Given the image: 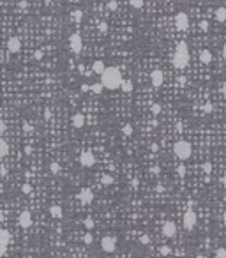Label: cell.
<instances>
[{"mask_svg": "<svg viewBox=\"0 0 226 258\" xmlns=\"http://www.w3.org/2000/svg\"><path fill=\"white\" fill-rule=\"evenodd\" d=\"M122 73H120V69L118 67H106L103 74H101V83L104 85V88H108V90H117V88H120L122 87Z\"/></svg>", "mask_w": 226, "mask_h": 258, "instance_id": "cell-1", "label": "cell"}, {"mask_svg": "<svg viewBox=\"0 0 226 258\" xmlns=\"http://www.w3.org/2000/svg\"><path fill=\"white\" fill-rule=\"evenodd\" d=\"M189 60H191V51H189V44L185 41H178V44L175 46V53H173V66L175 69H185L189 66Z\"/></svg>", "mask_w": 226, "mask_h": 258, "instance_id": "cell-2", "label": "cell"}, {"mask_svg": "<svg viewBox=\"0 0 226 258\" xmlns=\"http://www.w3.org/2000/svg\"><path fill=\"white\" fill-rule=\"evenodd\" d=\"M173 152L177 156L180 161H187L191 157V154H193V147H191L189 141L185 140H178L175 145H173Z\"/></svg>", "mask_w": 226, "mask_h": 258, "instance_id": "cell-3", "label": "cell"}, {"mask_svg": "<svg viewBox=\"0 0 226 258\" xmlns=\"http://www.w3.org/2000/svg\"><path fill=\"white\" fill-rule=\"evenodd\" d=\"M189 25H191V19H189L187 12H177L175 14V27H177V30H180V32L187 30Z\"/></svg>", "mask_w": 226, "mask_h": 258, "instance_id": "cell-4", "label": "cell"}, {"mask_svg": "<svg viewBox=\"0 0 226 258\" xmlns=\"http://www.w3.org/2000/svg\"><path fill=\"white\" fill-rule=\"evenodd\" d=\"M182 223H184V228L185 230H193L196 226V223H198V216H196L194 210H187V212H184V217H182Z\"/></svg>", "mask_w": 226, "mask_h": 258, "instance_id": "cell-5", "label": "cell"}, {"mask_svg": "<svg viewBox=\"0 0 226 258\" xmlns=\"http://www.w3.org/2000/svg\"><path fill=\"white\" fill-rule=\"evenodd\" d=\"M101 247L104 253H113L117 249V237L113 235H104L101 239Z\"/></svg>", "mask_w": 226, "mask_h": 258, "instance_id": "cell-6", "label": "cell"}, {"mask_svg": "<svg viewBox=\"0 0 226 258\" xmlns=\"http://www.w3.org/2000/svg\"><path fill=\"white\" fill-rule=\"evenodd\" d=\"M69 48H71V51L76 53V55L81 53V49H83V39H81V36H79L78 32L69 37Z\"/></svg>", "mask_w": 226, "mask_h": 258, "instance_id": "cell-7", "label": "cell"}, {"mask_svg": "<svg viewBox=\"0 0 226 258\" xmlns=\"http://www.w3.org/2000/svg\"><path fill=\"white\" fill-rule=\"evenodd\" d=\"M78 200L83 203V205H90V203L94 202V191H92L90 187H83V189H79Z\"/></svg>", "mask_w": 226, "mask_h": 258, "instance_id": "cell-8", "label": "cell"}, {"mask_svg": "<svg viewBox=\"0 0 226 258\" xmlns=\"http://www.w3.org/2000/svg\"><path fill=\"white\" fill-rule=\"evenodd\" d=\"M79 165L83 166V168H92V166L96 165V156L92 152H81L79 154Z\"/></svg>", "mask_w": 226, "mask_h": 258, "instance_id": "cell-9", "label": "cell"}, {"mask_svg": "<svg viewBox=\"0 0 226 258\" xmlns=\"http://www.w3.org/2000/svg\"><path fill=\"white\" fill-rule=\"evenodd\" d=\"M9 240H11V235L6 228L0 230V256H6L7 253V246H9Z\"/></svg>", "mask_w": 226, "mask_h": 258, "instance_id": "cell-10", "label": "cell"}, {"mask_svg": "<svg viewBox=\"0 0 226 258\" xmlns=\"http://www.w3.org/2000/svg\"><path fill=\"white\" fill-rule=\"evenodd\" d=\"M161 232H163V235H164L166 239H171V237H175V235H177V225H175L173 221H164V223H163Z\"/></svg>", "mask_w": 226, "mask_h": 258, "instance_id": "cell-11", "label": "cell"}, {"mask_svg": "<svg viewBox=\"0 0 226 258\" xmlns=\"http://www.w3.org/2000/svg\"><path fill=\"white\" fill-rule=\"evenodd\" d=\"M163 81H164V73L161 69H154L152 73H150V83L157 88V87L163 85Z\"/></svg>", "mask_w": 226, "mask_h": 258, "instance_id": "cell-12", "label": "cell"}, {"mask_svg": "<svg viewBox=\"0 0 226 258\" xmlns=\"http://www.w3.org/2000/svg\"><path fill=\"white\" fill-rule=\"evenodd\" d=\"M18 225L21 228H30L32 226V214L28 210H23V212H19V217H18Z\"/></svg>", "mask_w": 226, "mask_h": 258, "instance_id": "cell-13", "label": "cell"}, {"mask_svg": "<svg viewBox=\"0 0 226 258\" xmlns=\"http://www.w3.org/2000/svg\"><path fill=\"white\" fill-rule=\"evenodd\" d=\"M19 49H21V41H19V37H9L7 39V51L9 53H18Z\"/></svg>", "mask_w": 226, "mask_h": 258, "instance_id": "cell-14", "label": "cell"}, {"mask_svg": "<svg viewBox=\"0 0 226 258\" xmlns=\"http://www.w3.org/2000/svg\"><path fill=\"white\" fill-rule=\"evenodd\" d=\"M71 122H73V126L76 129H81L85 126V115H83V113H74L73 118H71Z\"/></svg>", "mask_w": 226, "mask_h": 258, "instance_id": "cell-15", "label": "cell"}, {"mask_svg": "<svg viewBox=\"0 0 226 258\" xmlns=\"http://www.w3.org/2000/svg\"><path fill=\"white\" fill-rule=\"evenodd\" d=\"M49 216L55 217V219H62L64 217V210H62L60 205H51L49 207Z\"/></svg>", "mask_w": 226, "mask_h": 258, "instance_id": "cell-16", "label": "cell"}, {"mask_svg": "<svg viewBox=\"0 0 226 258\" xmlns=\"http://www.w3.org/2000/svg\"><path fill=\"white\" fill-rule=\"evenodd\" d=\"M104 71H106V66H104V62H103V60H96L94 64H92V73L103 74Z\"/></svg>", "mask_w": 226, "mask_h": 258, "instance_id": "cell-17", "label": "cell"}, {"mask_svg": "<svg viewBox=\"0 0 226 258\" xmlns=\"http://www.w3.org/2000/svg\"><path fill=\"white\" fill-rule=\"evenodd\" d=\"M122 92H126V94H131L133 90H134V83H133V80H124L122 81Z\"/></svg>", "mask_w": 226, "mask_h": 258, "instance_id": "cell-18", "label": "cell"}, {"mask_svg": "<svg viewBox=\"0 0 226 258\" xmlns=\"http://www.w3.org/2000/svg\"><path fill=\"white\" fill-rule=\"evenodd\" d=\"M215 19L219 23H224L226 21V7H217L215 9Z\"/></svg>", "mask_w": 226, "mask_h": 258, "instance_id": "cell-19", "label": "cell"}, {"mask_svg": "<svg viewBox=\"0 0 226 258\" xmlns=\"http://www.w3.org/2000/svg\"><path fill=\"white\" fill-rule=\"evenodd\" d=\"M200 60L203 64H210L212 62V53L208 51V49H202V53H200Z\"/></svg>", "mask_w": 226, "mask_h": 258, "instance_id": "cell-20", "label": "cell"}, {"mask_svg": "<svg viewBox=\"0 0 226 258\" xmlns=\"http://www.w3.org/2000/svg\"><path fill=\"white\" fill-rule=\"evenodd\" d=\"M7 154H9V143L6 140H0V156L6 157Z\"/></svg>", "mask_w": 226, "mask_h": 258, "instance_id": "cell-21", "label": "cell"}, {"mask_svg": "<svg viewBox=\"0 0 226 258\" xmlns=\"http://www.w3.org/2000/svg\"><path fill=\"white\" fill-rule=\"evenodd\" d=\"M90 90H92L94 94H101V92L104 90V85L101 83V81H99V83H92V85H90Z\"/></svg>", "mask_w": 226, "mask_h": 258, "instance_id": "cell-22", "label": "cell"}, {"mask_svg": "<svg viewBox=\"0 0 226 258\" xmlns=\"http://www.w3.org/2000/svg\"><path fill=\"white\" fill-rule=\"evenodd\" d=\"M133 133H134V129H133V126H131V124H124V126H122V135L133 136Z\"/></svg>", "mask_w": 226, "mask_h": 258, "instance_id": "cell-23", "label": "cell"}, {"mask_svg": "<svg viewBox=\"0 0 226 258\" xmlns=\"http://www.w3.org/2000/svg\"><path fill=\"white\" fill-rule=\"evenodd\" d=\"M71 16H73V19L76 21V23H79V21L83 19V12L79 11V9H74V11L71 12Z\"/></svg>", "mask_w": 226, "mask_h": 258, "instance_id": "cell-24", "label": "cell"}, {"mask_svg": "<svg viewBox=\"0 0 226 258\" xmlns=\"http://www.w3.org/2000/svg\"><path fill=\"white\" fill-rule=\"evenodd\" d=\"M101 182H103V186H111L115 180H113V175H108V173H106V175L101 177Z\"/></svg>", "mask_w": 226, "mask_h": 258, "instance_id": "cell-25", "label": "cell"}, {"mask_svg": "<svg viewBox=\"0 0 226 258\" xmlns=\"http://www.w3.org/2000/svg\"><path fill=\"white\" fill-rule=\"evenodd\" d=\"M202 170H203V173H207V175H210L212 173V163H208V161H205L202 165Z\"/></svg>", "mask_w": 226, "mask_h": 258, "instance_id": "cell-26", "label": "cell"}, {"mask_svg": "<svg viewBox=\"0 0 226 258\" xmlns=\"http://www.w3.org/2000/svg\"><path fill=\"white\" fill-rule=\"evenodd\" d=\"M129 6L133 9H141L143 7V0H129Z\"/></svg>", "mask_w": 226, "mask_h": 258, "instance_id": "cell-27", "label": "cell"}, {"mask_svg": "<svg viewBox=\"0 0 226 258\" xmlns=\"http://www.w3.org/2000/svg\"><path fill=\"white\" fill-rule=\"evenodd\" d=\"M161 110H163V106L159 105V103H154V105L150 106V111H152L154 115H159V113H161Z\"/></svg>", "mask_w": 226, "mask_h": 258, "instance_id": "cell-28", "label": "cell"}, {"mask_svg": "<svg viewBox=\"0 0 226 258\" xmlns=\"http://www.w3.org/2000/svg\"><path fill=\"white\" fill-rule=\"evenodd\" d=\"M83 242H85L87 246H88V244H92V242H94V235H92L90 232H87V234L83 235Z\"/></svg>", "mask_w": 226, "mask_h": 258, "instance_id": "cell-29", "label": "cell"}, {"mask_svg": "<svg viewBox=\"0 0 226 258\" xmlns=\"http://www.w3.org/2000/svg\"><path fill=\"white\" fill-rule=\"evenodd\" d=\"M49 172L53 173V175H57V173L60 172V165H58V163H51V165H49Z\"/></svg>", "mask_w": 226, "mask_h": 258, "instance_id": "cell-30", "label": "cell"}, {"mask_svg": "<svg viewBox=\"0 0 226 258\" xmlns=\"http://www.w3.org/2000/svg\"><path fill=\"white\" fill-rule=\"evenodd\" d=\"M215 258H226V247H217L215 249Z\"/></svg>", "mask_w": 226, "mask_h": 258, "instance_id": "cell-31", "label": "cell"}, {"mask_svg": "<svg viewBox=\"0 0 226 258\" xmlns=\"http://www.w3.org/2000/svg\"><path fill=\"white\" fill-rule=\"evenodd\" d=\"M83 225H85L87 230H92V228H94V219H92V217H85Z\"/></svg>", "mask_w": 226, "mask_h": 258, "instance_id": "cell-32", "label": "cell"}, {"mask_svg": "<svg viewBox=\"0 0 226 258\" xmlns=\"http://www.w3.org/2000/svg\"><path fill=\"white\" fill-rule=\"evenodd\" d=\"M203 113H212V110H214V106H212V103H205V105L202 106Z\"/></svg>", "mask_w": 226, "mask_h": 258, "instance_id": "cell-33", "label": "cell"}, {"mask_svg": "<svg viewBox=\"0 0 226 258\" xmlns=\"http://www.w3.org/2000/svg\"><path fill=\"white\" fill-rule=\"evenodd\" d=\"M106 7H108L110 11H117V9H118V2H117V0H110Z\"/></svg>", "mask_w": 226, "mask_h": 258, "instance_id": "cell-34", "label": "cell"}, {"mask_svg": "<svg viewBox=\"0 0 226 258\" xmlns=\"http://www.w3.org/2000/svg\"><path fill=\"white\" fill-rule=\"evenodd\" d=\"M185 172H187V170H185V166H184V165H178L177 166V175H178V177H185Z\"/></svg>", "mask_w": 226, "mask_h": 258, "instance_id": "cell-35", "label": "cell"}, {"mask_svg": "<svg viewBox=\"0 0 226 258\" xmlns=\"http://www.w3.org/2000/svg\"><path fill=\"white\" fill-rule=\"evenodd\" d=\"M159 253H161V256H168L170 255V246H161L159 247Z\"/></svg>", "mask_w": 226, "mask_h": 258, "instance_id": "cell-36", "label": "cell"}, {"mask_svg": "<svg viewBox=\"0 0 226 258\" xmlns=\"http://www.w3.org/2000/svg\"><path fill=\"white\" fill-rule=\"evenodd\" d=\"M21 193H23V195H30L32 193V186L30 184H23L21 186Z\"/></svg>", "mask_w": 226, "mask_h": 258, "instance_id": "cell-37", "label": "cell"}, {"mask_svg": "<svg viewBox=\"0 0 226 258\" xmlns=\"http://www.w3.org/2000/svg\"><path fill=\"white\" fill-rule=\"evenodd\" d=\"M99 32H101V34H106V32H108V23H106V21H101V23H99Z\"/></svg>", "mask_w": 226, "mask_h": 258, "instance_id": "cell-38", "label": "cell"}, {"mask_svg": "<svg viewBox=\"0 0 226 258\" xmlns=\"http://www.w3.org/2000/svg\"><path fill=\"white\" fill-rule=\"evenodd\" d=\"M140 242H141V244H143V246H148V244H150V237H148L147 234H145V235H141Z\"/></svg>", "mask_w": 226, "mask_h": 258, "instance_id": "cell-39", "label": "cell"}, {"mask_svg": "<svg viewBox=\"0 0 226 258\" xmlns=\"http://www.w3.org/2000/svg\"><path fill=\"white\" fill-rule=\"evenodd\" d=\"M198 27H200V28H202L203 32H207V30H208V21H207V19H202V21H200V25H198Z\"/></svg>", "mask_w": 226, "mask_h": 258, "instance_id": "cell-40", "label": "cell"}, {"mask_svg": "<svg viewBox=\"0 0 226 258\" xmlns=\"http://www.w3.org/2000/svg\"><path fill=\"white\" fill-rule=\"evenodd\" d=\"M23 133H27V135H28V133H34V126H30V124H25V126H23Z\"/></svg>", "mask_w": 226, "mask_h": 258, "instance_id": "cell-41", "label": "cell"}, {"mask_svg": "<svg viewBox=\"0 0 226 258\" xmlns=\"http://www.w3.org/2000/svg\"><path fill=\"white\" fill-rule=\"evenodd\" d=\"M6 131H7V126H6V122L2 120V122H0V135L4 136V135H6Z\"/></svg>", "mask_w": 226, "mask_h": 258, "instance_id": "cell-42", "label": "cell"}, {"mask_svg": "<svg viewBox=\"0 0 226 258\" xmlns=\"http://www.w3.org/2000/svg\"><path fill=\"white\" fill-rule=\"evenodd\" d=\"M0 175H2V177H7V166L6 165L0 166Z\"/></svg>", "mask_w": 226, "mask_h": 258, "instance_id": "cell-43", "label": "cell"}, {"mask_svg": "<svg viewBox=\"0 0 226 258\" xmlns=\"http://www.w3.org/2000/svg\"><path fill=\"white\" fill-rule=\"evenodd\" d=\"M44 118H46V120H49V118H51V111H44Z\"/></svg>", "mask_w": 226, "mask_h": 258, "instance_id": "cell-44", "label": "cell"}, {"mask_svg": "<svg viewBox=\"0 0 226 258\" xmlns=\"http://www.w3.org/2000/svg\"><path fill=\"white\" fill-rule=\"evenodd\" d=\"M25 7H27V0H21L19 2V9H25Z\"/></svg>", "mask_w": 226, "mask_h": 258, "instance_id": "cell-45", "label": "cell"}, {"mask_svg": "<svg viewBox=\"0 0 226 258\" xmlns=\"http://www.w3.org/2000/svg\"><path fill=\"white\" fill-rule=\"evenodd\" d=\"M87 90H90V85H81V92H87Z\"/></svg>", "mask_w": 226, "mask_h": 258, "instance_id": "cell-46", "label": "cell"}, {"mask_svg": "<svg viewBox=\"0 0 226 258\" xmlns=\"http://www.w3.org/2000/svg\"><path fill=\"white\" fill-rule=\"evenodd\" d=\"M150 148H152L154 152H157V150H159V147H157V143H152V145H150Z\"/></svg>", "mask_w": 226, "mask_h": 258, "instance_id": "cell-47", "label": "cell"}, {"mask_svg": "<svg viewBox=\"0 0 226 258\" xmlns=\"http://www.w3.org/2000/svg\"><path fill=\"white\" fill-rule=\"evenodd\" d=\"M221 92H223V96H224V97H226V83H224V85H223V87H221Z\"/></svg>", "mask_w": 226, "mask_h": 258, "instance_id": "cell-48", "label": "cell"}, {"mask_svg": "<svg viewBox=\"0 0 226 258\" xmlns=\"http://www.w3.org/2000/svg\"><path fill=\"white\" fill-rule=\"evenodd\" d=\"M156 189H157L159 193H161V191H164V187H163V184H157V187H156Z\"/></svg>", "mask_w": 226, "mask_h": 258, "instance_id": "cell-49", "label": "cell"}, {"mask_svg": "<svg viewBox=\"0 0 226 258\" xmlns=\"http://www.w3.org/2000/svg\"><path fill=\"white\" fill-rule=\"evenodd\" d=\"M221 55H223V58H224V60H226V46H224V48H223V51H221Z\"/></svg>", "mask_w": 226, "mask_h": 258, "instance_id": "cell-50", "label": "cell"}, {"mask_svg": "<svg viewBox=\"0 0 226 258\" xmlns=\"http://www.w3.org/2000/svg\"><path fill=\"white\" fill-rule=\"evenodd\" d=\"M41 57H43V55H41V51H37V53H36V60H41Z\"/></svg>", "mask_w": 226, "mask_h": 258, "instance_id": "cell-51", "label": "cell"}, {"mask_svg": "<svg viewBox=\"0 0 226 258\" xmlns=\"http://www.w3.org/2000/svg\"><path fill=\"white\" fill-rule=\"evenodd\" d=\"M221 182H223V186H226V173L223 175V178H221Z\"/></svg>", "mask_w": 226, "mask_h": 258, "instance_id": "cell-52", "label": "cell"}, {"mask_svg": "<svg viewBox=\"0 0 226 258\" xmlns=\"http://www.w3.org/2000/svg\"><path fill=\"white\" fill-rule=\"evenodd\" d=\"M196 258H207V256H205V255H198Z\"/></svg>", "mask_w": 226, "mask_h": 258, "instance_id": "cell-53", "label": "cell"}, {"mask_svg": "<svg viewBox=\"0 0 226 258\" xmlns=\"http://www.w3.org/2000/svg\"><path fill=\"white\" fill-rule=\"evenodd\" d=\"M223 219H224V223H226V210H224V214H223Z\"/></svg>", "mask_w": 226, "mask_h": 258, "instance_id": "cell-54", "label": "cell"}]
</instances>
